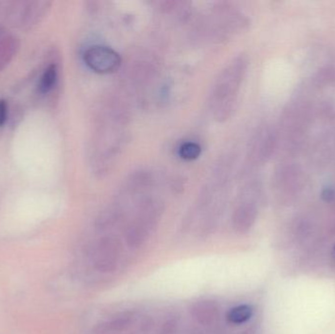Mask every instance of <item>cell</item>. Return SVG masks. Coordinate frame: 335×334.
Wrapping results in <instances>:
<instances>
[{
    "label": "cell",
    "instance_id": "cell-6",
    "mask_svg": "<svg viewBox=\"0 0 335 334\" xmlns=\"http://www.w3.org/2000/svg\"><path fill=\"white\" fill-rule=\"evenodd\" d=\"M59 69L57 63H50L43 71L38 82V91L41 94H48L57 86Z\"/></svg>",
    "mask_w": 335,
    "mask_h": 334
},
{
    "label": "cell",
    "instance_id": "cell-5",
    "mask_svg": "<svg viewBox=\"0 0 335 334\" xmlns=\"http://www.w3.org/2000/svg\"><path fill=\"white\" fill-rule=\"evenodd\" d=\"M21 46L20 38L15 34L3 35L0 38V72L14 59Z\"/></svg>",
    "mask_w": 335,
    "mask_h": 334
},
{
    "label": "cell",
    "instance_id": "cell-2",
    "mask_svg": "<svg viewBox=\"0 0 335 334\" xmlns=\"http://www.w3.org/2000/svg\"><path fill=\"white\" fill-rule=\"evenodd\" d=\"M246 70L247 60L237 56L218 76L210 96V108L219 122H224L233 115Z\"/></svg>",
    "mask_w": 335,
    "mask_h": 334
},
{
    "label": "cell",
    "instance_id": "cell-11",
    "mask_svg": "<svg viewBox=\"0 0 335 334\" xmlns=\"http://www.w3.org/2000/svg\"><path fill=\"white\" fill-rule=\"evenodd\" d=\"M3 32H4V28L0 26V38L3 36Z\"/></svg>",
    "mask_w": 335,
    "mask_h": 334
},
{
    "label": "cell",
    "instance_id": "cell-7",
    "mask_svg": "<svg viewBox=\"0 0 335 334\" xmlns=\"http://www.w3.org/2000/svg\"><path fill=\"white\" fill-rule=\"evenodd\" d=\"M253 216L254 209L252 205L248 202L243 201L239 206H237L233 214V224L238 229L245 228L247 227V225L250 224Z\"/></svg>",
    "mask_w": 335,
    "mask_h": 334
},
{
    "label": "cell",
    "instance_id": "cell-3",
    "mask_svg": "<svg viewBox=\"0 0 335 334\" xmlns=\"http://www.w3.org/2000/svg\"><path fill=\"white\" fill-rule=\"evenodd\" d=\"M86 66L98 74H111L119 70L122 58L117 51L105 45H92L84 53Z\"/></svg>",
    "mask_w": 335,
    "mask_h": 334
},
{
    "label": "cell",
    "instance_id": "cell-1",
    "mask_svg": "<svg viewBox=\"0 0 335 334\" xmlns=\"http://www.w3.org/2000/svg\"><path fill=\"white\" fill-rule=\"evenodd\" d=\"M128 117L122 107H105L98 119L92 142L91 164L98 174H105L116 164L127 141Z\"/></svg>",
    "mask_w": 335,
    "mask_h": 334
},
{
    "label": "cell",
    "instance_id": "cell-4",
    "mask_svg": "<svg viewBox=\"0 0 335 334\" xmlns=\"http://www.w3.org/2000/svg\"><path fill=\"white\" fill-rule=\"evenodd\" d=\"M50 1H28L25 2L20 10L19 24L22 28L28 29L31 28L46 16L51 8Z\"/></svg>",
    "mask_w": 335,
    "mask_h": 334
},
{
    "label": "cell",
    "instance_id": "cell-10",
    "mask_svg": "<svg viewBox=\"0 0 335 334\" xmlns=\"http://www.w3.org/2000/svg\"><path fill=\"white\" fill-rule=\"evenodd\" d=\"M8 119V104L3 98L0 99V128H2Z\"/></svg>",
    "mask_w": 335,
    "mask_h": 334
},
{
    "label": "cell",
    "instance_id": "cell-9",
    "mask_svg": "<svg viewBox=\"0 0 335 334\" xmlns=\"http://www.w3.org/2000/svg\"><path fill=\"white\" fill-rule=\"evenodd\" d=\"M179 156L186 161H192L197 159L201 154V147L198 143L193 141H187L180 145L178 149Z\"/></svg>",
    "mask_w": 335,
    "mask_h": 334
},
{
    "label": "cell",
    "instance_id": "cell-8",
    "mask_svg": "<svg viewBox=\"0 0 335 334\" xmlns=\"http://www.w3.org/2000/svg\"><path fill=\"white\" fill-rule=\"evenodd\" d=\"M253 315V309L249 305H240L232 308L227 313V321L233 325H240L250 320Z\"/></svg>",
    "mask_w": 335,
    "mask_h": 334
}]
</instances>
